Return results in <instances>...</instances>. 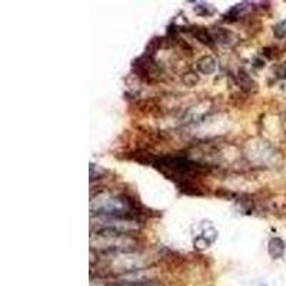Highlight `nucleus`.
Listing matches in <instances>:
<instances>
[{"label": "nucleus", "instance_id": "1", "mask_svg": "<svg viewBox=\"0 0 286 286\" xmlns=\"http://www.w3.org/2000/svg\"><path fill=\"white\" fill-rule=\"evenodd\" d=\"M90 211L99 216H116L123 218L130 213L132 206L129 200L123 196H113V195H100L93 198L90 202Z\"/></svg>", "mask_w": 286, "mask_h": 286}, {"label": "nucleus", "instance_id": "2", "mask_svg": "<svg viewBox=\"0 0 286 286\" xmlns=\"http://www.w3.org/2000/svg\"><path fill=\"white\" fill-rule=\"evenodd\" d=\"M198 69L205 75H211L216 69V63L212 57H203L199 63H198Z\"/></svg>", "mask_w": 286, "mask_h": 286}, {"label": "nucleus", "instance_id": "3", "mask_svg": "<svg viewBox=\"0 0 286 286\" xmlns=\"http://www.w3.org/2000/svg\"><path fill=\"white\" fill-rule=\"evenodd\" d=\"M275 36L279 39L285 38L286 36V20L281 22L279 25L275 27Z\"/></svg>", "mask_w": 286, "mask_h": 286}]
</instances>
